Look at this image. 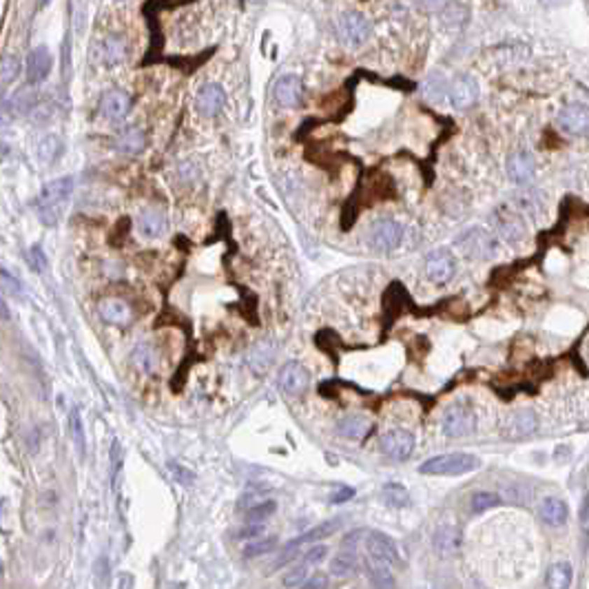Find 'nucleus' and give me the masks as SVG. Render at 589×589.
I'll return each mask as SVG.
<instances>
[{"label":"nucleus","mask_w":589,"mask_h":589,"mask_svg":"<svg viewBox=\"0 0 589 589\" xmlns=\"http://www.w3.org/2000/svg\"><path fill=\"white\" fill-rule=\"evenodd\" d=\"M138 231L144 235V237H159L164 231H166V218H164V213L162 211H157V208H146L140 213V218H138Z\"/></svg>","instance_id":"obj_21"},{"label":"nucleus","mask_w":589,"mask_h":589,"mask_svg":"<svg viewBox=\"0 0 589 589\" xmlns=\"http://www.w3.org/2000/svg\"><path fill=\"white\" fill-rule=\"evenodd\" d=\"M308 576H311V574H308V565L306 563H301V565H297L294 569H290L286 576H284V585L286 587H304V583L308 581Z\"/></svg>","instance_id":"obj_40"},{"label":"nucleus","mask_w":589,"mask_h":589,"mask_svg":"<svg viewBox=\"0 0 589 589\" xmlns=\"http://www.w3.org/2000/svg\"><path fill=\"white\" fill-rule=\"evenodd\" d=\"M434 552L439 556H443V558H452V556H457L459 550H461V532L457 527H452V525H446V527H441L437 530L434 534Z\"/></svg>","instance_id":"obj_19"},{"label":"nucleus","mask_w":589,"mask_h":589,"mask_svg":"<svg viewBox=\"0 0 589 589\" xmlns=\"http://www.w3.org/2000/svg\"><path fill=\"white\" fill-rule=\"evenodd\" d=\"M569 512H567V505L560 501V499H545L541 503V518L545 520L547 525L552 527H560L565 525Z\"/></svg>","instance_id":"obj_26"},{"label":"nucleus","mask_w":589,"mask_h":589,"mask_svg":"<svg viewBox=\"0 0 589 589\" xmlns=\"http://www.w3.org/2000/svg\"><path fill=\"white\" fill-rule=\"evenodd\" d=\"M326 554H328V547H326V545H315V547H311V550H308V552L304 554L301 563H306V565H319L321 560L326 558Z\"/></svg>","instance_id":"obj_45"},{"label":"nucleus","mask_w":589,"mask_h":589,"mask_svg":"<svg viewBox=\"0 0 589 589\" xmlns=\"http://www.w3.org/2000/svg\"><path fill=\"white\" fill-rule=\"evenodd\" d=\"M62 153V142L56 136H47L43 142L38 144V157L43 159L45 164H53Z\"/></svg>","instance_id":"obj_34"},{"label":"nucleus","mask_w":589,"mask_h":589,"mask_svg":"<svg viewBox=\"0 0 589 589\" xmlns=\"http://www.w3.org/2000/svg\"><path fill=\"white\" fill-rule=\"evenodd\" d=\"M131 361L140 372H153L157 366V355L151 343H138L131 353Z\"/></svg>","instance_id":"obj_30"},{"label":"nucleus","mask_w":589,"mask_h":589,"mask_svg":"<svg viewBox=\"0 0 589 589\" xmlns=\"http://www.w3.org/2000/svg\"><path fill=\"white\" fill-rule=\"evenodd\" d=\"M226 102V93L220 85H204L197 93V111L202 115H218L222 111V106Z\"/></svg>","instance_id":"obj_16"},{"label":"nucleus","mask_w":589,"mask_h":589,"mask_svg":"<svg viewBox=\"0 0 589 589\" xmlns=\"http://www.w3.org/2000/svg\"><path fill=\"white\" fill-rule=\"evenodd\" d=\"M127 58V45L120 38H106L100 45V60L106 66H115Z\"/></svg>","instance_id":"obj_28"},{"label":"nucleus","mask_w":589,"mask_h":589,"mask_svg":"<svg viewBox=\"0 0 589 589\" xmlns=\"http://www.w3.org/2000/svg\"><path fill=\"white\" fill-rule=\"evenodd\" d=\"M337 432L343 439H353L359 441L364 439L370 432V421L366 417H359V414H353V417H346L343 421L337 423Z\"/></svg>","instance_id":"obj_27"},{"label":"nucleus","mask_w":589,"mask_h":589,"mask_svg":"<svg viewBox=\"0 0 589 589\" xmlns=\"http://www.w3.org/2000/svg\"><path fill=\"white\" fill-rule=\"evenodd\" d=\"M558 127L569 136H585L589 133V106L567 104L558 113Z\"/></svg>","instance_id":"obj_11"},{"label":"nucleus","mask_w":589,"mask_h":589,"mask_svg":"<svg viewBox=\"0 0 589 589\" xmlns=\"http://www.w3.org/2000/svg\"><path fill=\"white\" fill-rule=\"evenodd\" d=\"M144 144H146V136L138 127H129L127 131L120 133V138H118V149L129 155L140 153L144 149Z\"/></svg>","instance_id":"obj_29"},{"label":"nucleus","mask_w":589,"mask_h":589,"mask_svg":"<svg viewBox=\"0 0 589 589\" xmlns=\"http://www.w3.org/2000/svg\"><path fill=\"white\" fill-rule=\"evenodd\" d=\"M100 315L111 326H127L131 321V308L120 299H104L100 304Z\"/></svg>","instance_id":"obj_24"},{"label":"nucleus","mask_w":589,"mask_h":589,"mask_svg":"<svg viewBox=\"0 0 589 589\" xmlns=\"http://www.w3.org/2000/svg\"><path fill=\"white\" fill-rule=\"evenodd\" d=\"M262 501H266L264 499V490H246L242 494V499H239V510H250L253 505H257Z\"/></svg>","instance_id":"obj_44"},{"label":"nucleus","mask_w":589,"mask_h":589,"mask_svg":"<svg viewBox=\"0 0 589 589\" xmlns=\"http://www.w3.org/2000/svg\"><path fill=\"white\" fill-rule=\"evenodd\" d=\"M264 534V525L262 523H248L246 520V527L242 530L237 534L239 539H257V537H262Z\"/></svg>","instance_id":"obj_48"},{"label":"nucleus","mask_w":589,"mask_h":589,"mask_svg":"<svg viewBox=\"0 0 589 589\" xmlns=\"http://www.w3.org/2000/svg\"><path fill=\"white\" fill-rule=\"evenodd\" d=\"M29 266L36 273H45L47 271V255L40 246H31L29 248Z\"/></svg>","instance_id":"obj_43"},{"label":"nucleus","mask_w":589,"mask_h":589,"mask_svg":"<svg viewBox=\"0 0 589 589\" xmlns=\"http://www.w3.org/2000/svg\"><path fill=\"white\" fill-rule=\"evenodd\" d=\"M275 353H277V346L273 341H260L250 350V357H248L250 370L255 372L257 377H260V374H266V370L271 368L273 359H275Z\"/></svg>","instance_id":"obj_22"},{"label":"nucleus","mask_w":589,"mask_h":589,"mask_svg":"<svg viewBox=\"0 0 589 589\" xmlns=\"http://www.w3.org/2000/svg\"><path fill=\"white\" fill-rule=\"evenodd\" d=\"M454 271H457V262H454L450 250H432L425 257V275L434 284H448L454 277Z\"/></svg>","instance_id":"obj_9"},{"label":"nucleus","mask_w":589,"mask_h":589,"mask_svg":"<svg viewBox=\"0 0 589 589\" xmlns=\"http://www.w3.org/2000/svg\"><path fill=\"white\" fill-rule=\"evenodd\" d=\"M368 576H370V583L374 587H392L395 581L390 576V569H388V563H381V560H374L370 558V563H368Z\"/></svg>","instance_id":"obj_33"},{"label":"nucleus","mask_w":589,"mask_h":589,"mask_svg":"<svg viewBox=\"0 0 589 589\" xmlns=\"http://www.w3.org/2000/svg\"><path fill=\"white\" fill-rule=\"evenodd\" d=\"M417 3L423 11H441L448 7L450 0H417Z\"/></svg>","instance_id":"obj_50"},{"label":"nucleus","mask_w":589,"mask_h":589,"mask_svg":"<svg viewBox=\"0 0 589 589\" xmlns=\"http://www.w3.org/2000/svg\"><path fill=\"white\" fill-rule=\"evenodd\" d=\"M359 567H361V563H359L357 547H343V550L334 556L332 563H330V572L339 579L353 576V574L359 572Z\"/></svg>","instance_id":"obj_20"},{"label":"nucleus","mask_w":589,"mask_h":589,"mask_svg":"<svg viewBox=\"0 0 589 589\" xmlns=\"http://www.w3.org/2000/svg\"><path fill=\"white\" fill-rule=\"evenodd\" d=\"M499 503H501L499 494H494V492H476L474 497H472V501H470V507H472L474 514H481V512L492 510V507H497Z\"/></svg>","instance_id":"obj_38"},{"label":"nucleus","mask_w":589,"mask_h":589,"mask_svg":"<svg viewBox=\"0 0 589 589\" xmlns=\"http://www.w3.org/2000/svg\"><path fill=\"white\" fill-rule=\"evenodd\" d=\"M169 467H171V474L176 476L182 485H191V483H193V474H191L189 470H186V467H182V465H178V463H171Z\"/></svg>","instance_id":"obj_47"},{"label":"nucleus","mask_w":589,"mask_h":589,"mask_svg":"<svg viewBox=\"0 0 589 589\" xmlns=\"http://www.w3.org/2000/svg\"><path fill=\"white\" fill-rule=\"evenodd\" d=\"M9 317V313H7V304L3 301V319H7Z\"/></svg>","instance_id":"obj_54"},{"label":"nucleus","mask_w":589,"mask_h":589,"mask_svg":"<svg viewBox=\"0 0 589 589\" xmlns=\"http://www.w3.org/2000/svg\"><path fill=\"white\" fill-rule=\"evenodd\" d=\"M581 518H583V525H589V497H585L583 501V510H581Z\"/></svg>","instance_id":"obj_53"},{"label":"nucleus","mask_w":589,"mask_h":589,"mask_svg":"<svg viewBox=\"0 0 589 589\" xmlns=\"http://www.w3.org/2000/svg\"><path fill=\"white\" fill-rule=\"evenodd\" d=\"M248 3H260V0H248Z\"/></svg>","instance_id":"obj_56"},{"label":"nucleus","mask_w":589,"mask_h":589,"mask_svg":"<svg viewBox=\"0 0 589 589\" xmlns=\"http://www.w3.org/2000/svg\"><path fill=\"white\" fill-rule=\"evenodd\" d=\"M71 193H73L71 178H58V180L49 182L45 189L40 191L38 199L34 202V208L38 213V218L43 220V224L56 226L60 222Z\"/></svg>","instance_id":"obj_1"},{"label":"nucleus","mask_w":589,"mask_h":589,"mask_svg":"<svg viewBox=\"0 0 589 589\" xmlns=\"http://www.w3.org/2000/svg\"><path fill=\"white\" fill-rule=\"evenodd\" d=\"M34 104H36V93L31 89H20L18 93H13V98L7 102V109L13 115H24L34 109Z\"/></svg>","instance_id":"obj_31"},{"label":"nucleus","mask_w":589,"mask_h":589,"mask_svg":"<svg viewBox=\"0 0 589 589\" xmlns=\"http://www.w3.org/2000/svg\"><path fill=\"white\" fill-rule=\"evenodd\" d=\"M0 279H3V290L7 292H13V294H20L22 292V286L16 277H13L7 269H3V273H0Z\"/></svg>","instance_id":"obj_46"},{"label":"nucleus","mask_w":589,"mask_h":589,"mask_svg":"<svg viewBox=\"0 0 589 589\" xmlns=\"http://www.w3.org/2000/svg\"><path fill=\"white\" fill-rule=\"evenodd\" d=\"M478 100V85L470 76H461L450 87V102L454 109H470Z\"/></svg>","instance_id":"obj_12"},{"label":"nucleus","mask_w":589,"mask_h":589,"mask_svg":"<svg viewBox=\"0 0 589 589\" xmlns=\"http://www.w3.org/2000/svg\"><path fill=\"white\" fill-rule=\"evenodd\" d=\"M383 497L388 501V505H392V507H406L410 503V497H408V492L401 488L399 483H390V485H385L383 488Z\"/></svg>","instance_id":"obj_39"},{"label":"nucleus","mask_w":589,"mask_h":589,"mask_svg":"<svg viewBox=\"0 0 589 589\" xmlns=\"http://www.w3.org/2000/svg\"><path fill=\"white\" fill-rule=\"evenodd\" d=\"M355 497V490L353 488H346V485H341L337 492L332 494L330 497V503H346V501H350Z\"/></svg>","instance_id":"obj_49"},{"label":"nucleus","mask_w":589,"mask_h":589,"mask_svg":"<svg viewBox=\"0 0 589 589\" xmlns=\"http://www.w3.org/2000/svg\"><path fill=\"white\" fill-rule=\"evenodd\" d=\"M572 579H574V572H572V565H569V563H554V565L550 567L547 585L556 587V589H565V587L572 585Z\"/></svg>","instance_id":"obj_32"},{"label":"nucleus","mask_w":589,"mask_h":589,"mask_svg":"<svg viewBox=\"0 0 589 589\" xmlns=\"http://www.w3.org/2000/svg\"><path fill=\"white\" fill-rule=\"evenodd\" d=\"M497 231H499L501 237L507 239V242L516 244V242H520V239L525 237V224H523V220H520L514 211L501 208L497 213Z\"/></svg>","instance_id":"obj_15"},{"label":"nucleus","mask_w":589,"mask_h":589,"mask_svg":"<svg viewBox=\"0 0 589 589\" xmlns=\"http://www.w3.org/2000/svg\"><path fill=\"white\" fill-rule=\"evenodd\" d=\"M273 96L282 106H297L301 100V80L297 76H282L275 83Z\"/></svg>","instance_id":"obj_17"},{"label":"nucleus","mask_w":589,"mask_h":589,"mask_svg":"<svg viewBox=\"0 0 589 589\" xmlns=\"http://www.w3.org/2000/svg\"><path fill=\"white\" fill-rule=\"evenodd\" d=\"M129 111H131V98H129L127 91L113 89V91H106L104 96H102L100 113H102L106 120H113V122H118V120L127 118Z\"/></svg>","instance_id":"obj_13"},{"label":"nucleus","mask_w":589,"mask_h":589,"mask_svg":"<svg viewBox=\"0 0 589 589\" xmlns=\"http://www.w3.org/2000/svg\"><path fill=\"white\" fill-rule=\"evenodd\" d=\"M441 427H443V432L452 439L467 437L476 430V414L463 404H454L446 410Z\"/></svg>","instance_id":"obj_4"},{"label":"nucleus","mask_w":589,"mask_h":589,"mask_svg":"<svg viewBox=\"0 0 589 589\" xmlns=\"http://www.w3.org/2000/svg\"><path fill=\"white\" fill-rule=\"evenodd\" d=\"M51 71V53L47 47H36L27 56V78L29 83H43Z\"/></svg>","instance_id":"obj_18"},{"label":"nucleus","mask_w":589,"mask_h":589,"mask_svg":"<svg viewBox=\"0 0 589 589\" xmlns=\"http://www.w3.org/2000/svg\"><path fill=\"white\" fill-rule=\"evenodd\" d=\"M537 173V159L527 151H516L507 159V176L516 184H527Z\"/></svg>","instance_id":"obj_14"},{"label":"nucleus","mask_w":589,"mask_h":589,"mask_svg":"<svg viewBox=\"0 0 589 589\" xmlns=\"http://www.w3.org/2000/svg\"><path fill=\"white\" fill-rule=\"evenodd\" d=\"M277 550V541L275 539H250V543L244 545V556L246 558H257V556H266Z\"/></svg>","instance_id":"obj_35"},{"label":"nucleus","mask_w":589,"mask_h":589,"mask_svg":"<svg viewBox=\"0 0 589 589\" xmlns=\"http://www.w3.org/2000/svg\"><path fill=\"white\" fill-rule=\"evenodd\" d=\"M401 237H404V231L395 220H379L372 226L370 231V248L377 253H392L399 244Z\"/></svg>","instance_id":"obj_6"},{"label":"nucleus","mask_w":589,"mask_h":589,"mask_svg":"<svg viewBox=\"0 0 589 589\" xmlns=\"http://www.w3.org/2000/svg\"><path fill=\"white\" fill-rule=\"evenodd\" d=\"M339 38L348 47H359L370 38V22L357 11H348L337 22Z\"/></svg>","instance_id":"obj_5"},{"label":"nucleus","mask_w":589,"mask_h":589,"mask_svg":"<svg viewBox=\"0 0 589 589\" xmlns=\"http://www.w3.org/2000/svg\"><path fill=\"white\" fill-rule=\"evenodd\" d=\"M366 550H368L370 558L381 560V563H388V565H399L401 563L397 543L381 532H368L366 534Z\"/></svg>","instance_id":"obj_10"},{"label":"nucleus","mask_w":589,"mask_h":589,"mask_svg":"<svg viewBox=\"0 0 589 589\" xmlns=\"http://www.w3.org/2000/svg\"><path fill=\"white\" fill-rule=\"evenodd\" d=\"M328 585H330V581L324 576V574H313V579H308V581L304 583L306 589H324V587H328Z\"/></svg>","instance_id":"obj_51"},{"label":"nucleus","mask_w":589,"mask_h":589,"mask_svg":"<svg viewBox=\"0 0 589 589\" xmlns=\"http://www.w3.org/2000/svg\"><path fill=\"white\" fill-rule=\"evenodd\" d=\"M49 3H51V0H38V5H40V7H45V5H49Z\"/></svg>","instance_id":"obj_55"},{"label":"nucleus","mask_w":589,"mask_h":589,"mask_svg":"<svg viewBox=\"0 0 589 589\" xmlns=\"http://www.w3.org/2000/svg\"><path fill=\"white\" fill-rule=\"evenodd\" d=\"M379 448L392 461H406L414 450V437L408 430H390L381 434Z\"/></svg>","instance_id":"obj_8"},{"label":"nucleus","mask_w":589,"mask_h":589,"mask_svg":"<svg viewBox=\"0 0 589 589\" xmlns=\"http://www.w3.org/2000/svg\"><path fill=\"white\" fill-rule=\"evenodd\" d=\"M277 383L288 397H299L308 390V385H311V374H308V370L299 364V361H288V364H284L282 370H279Z\"/></svg>","instance_id":"obj_7"},{"label":"nucleus","mask_w":589,"mask_h":589,"mask_svg":"<svg viewBox=\"0 0 589 589\" xmlns=\"http://www.w3.org/2000/svg\"><path fill=\"white\" fill-rule=\"evenodd\" d=\"M277 510V503L273 499H266L257 505H253L250 510H246V520L248 523H262V520H266L269 516H273Z\"/></svg>","instance_id":"obj_37"},{"label":"nucleus","mask_w":589,"mask_h":589,"mask_svg":"<svg viewBox=\"0 0 589 589\" xmlns=\"http://www.w3.org/2000/svg\"><path fill=\"white\" fill-rule=\"evenodd\" d=\"M341 523H343L341 518H328V520H321L319 525H315L313 530L304 532L301 537H297V539H294L290 545H292V547H297V545H301V543H315V541H321V539H328V537H332L334 532H339Z\"/></svg>","instance_id":"obj_25"},{"label":"nucleus","mask_w":589,"mask_h":589,"mask_svg":"<svg viewBox=\"0 0 589 589\" xmlns=\"http://www.w3.org/2000/svg\"><path fill=\"white\" fill-rule=\"evenodd\" d=\"M518 199H520L518 204L523 208H527L530 213H539L543 208V195L539 191H530L527 195H520Z\"/></svg>","instance_id":"obj_42"},{"label":"nucleus","mask_w":589,"mask_h":589,"mask_svg":"<svg viewBox=\"0 0 589 589\" xmlns=\"http://www.w3.org/2000/svg\"><path fill=\"white\" fill-rule=\"evenodd\" d=\"M69 432H71V439H73V443L80 452V457H85V448H87L85 425H83V419H80L78 410H71V414H69Z\"/></svg>","instance_id":"obj_36"},{"label":"nucleus","mask_w":589,"mask_h":589,"mask_svg":"<svg viewBox=\"0 0 589 589\" xmlns=\"http://www.w3.org/2000/svg\"><path fill=\"white\" fill-rule=\"evenodd\" d=\"M457 248L472 260H488L499 253V242L485 229H470L457 239Z\"/></svg>","instance_id":"obj_3"},{"label":"nucleus","mask_w":589,"mask_h":589,"mask_svg":"<svg viewBox=\"0 0 589 589\" xmlns=\"http://www.w3.org/2000/svg\"><path fill=\"white\" fill-rule=\"evenodd\" d=\"M366 530H355V532H350L346 537V541H343V547H357L359 543H361V537H366Z\"/></svg>","instance_id":"obj_52"},{"label":"nucleus","mask_w":589,"mask_h":589,"mask_svg":"<svg viewBox=\"0 0 589 589\" xmlns=\"http://www.w3.org/2000/svg\"><path fill=\"white\" fill-rule=\"evenodd\" d=\"M537 430H539V417H537V412H532V410L516 412L510 419V425H507V432H510L512 439H525Z\"/></svg>","instance_id":"obj_23"},{"label":"nucleus","mask_w":589,"mask_h":589,"mask_svg":"<svg viewBox=\"0 0 589 589\" xmlns=\"http://www.w3.org/2000/svg\"><path fill=\"white\" fill-rule=\"evenodd\" d=\"M20 73V60L18 56H5L3 58V85H9Z\"/></svg>","instance_id":"obj_41"},{"label":"nucleus","mask_w":589,"mask_h":589,"mask_svg":"<svg viewBox=\"0 0 589 589\" xmlns=\"http://www.w3.org/2000/svg\"><path fill=\"white\" fill-rule=\"evenodd\" d=\"M478 467V459L472 454L465 452H454V454H441V457H432L421 463L419 472L421 474H432V476H459L474 472Z\"/></svg>","instance_id":"obj_2"}]
</instances>
